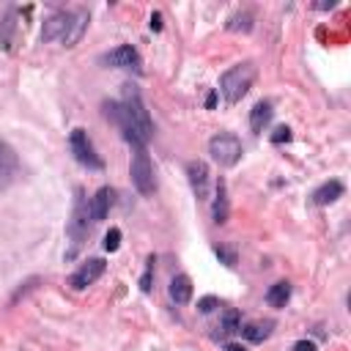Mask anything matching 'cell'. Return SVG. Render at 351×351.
<instances>
[{
	"label": "cell",
	"mask_w": 351,
	"mask_h": 351,
	"mask_svg": "<svg viewBox=\"0 0 351 351\" xmlns=\"http://www.w3.org/2000/svg\"><path fill=\"white\" fill-rule=\"evenodd\" d=\"M104 115L118 123L126 143H132L134 148H145L154 137V121L134 85H123V96L118 101H104Z\"/></svg>",
	"instance_id": "6da1fadb"
},
{
	"label": "cell",
	"mask_w": 351,
	"mask_h": 351,
	"mask_svg": "<svg viewBox=\"0 0 351 351\" xmlns=\"http://www.w3.org/2000/svg\"><path fill=\"white\" fill-rule=\"evenodd\" d=\"M90 14L88 8H74V11H55L44 19L41 27V41H60L63 47H74L82 33L88 30Z\"/></svg>",
	"instance_id": "7a4b0ae2"
},
{
	"label": "cell",
	"mask_w": 351,
	"mask_h": 351,
	"mask_svg": "<svg viewBox=\"0 0 351 351\" xmlns=\"http://www.w3.org/2000/svg\"><path fill=\"white\" fill-rule=\"evenodd\" d=\"M255 74H258V69H255L252 60H241V63L230 66V69L219 77V93H222V99H225L228 104H239V101L250 93V88H252V82H255Z\"/></svg>",
	"instance_id": "3957f363"
},
{
	"label": "cell",
	"mask_w": 351,
	"mask_h": 351,
	"mask_svg": "<svg viewBox=\"0 0 351 351\" xmlns=\"http://www.w3.org/2000/svg\"><path fill=\"white\" fill-rule=\"evenodd\" d=\"M90 211H88V197L82 192V186L74 189V208H71V219L66 225V236H69V250H66V261H74L77 252L82 250L88 230H90Z\"/></svg>",
	"instance_id": "277c9868"
},
{
	"label": "cell",
	"mask_w": 351,
	"mask_h": 351,
	"mask_svg": "<svg viewBox=\"0 0 351 351\" xmlns=\"http://www.w3.org/2000/svg\"><path fill=\"white\" fill-rule=\"evenodd\" d=\"M208 154L219 167H233V165H239V159L244 154V145H241V140L236 134L219 132V134H214L208 140Z\"/></svg>",
	"instance_id": "5b68a950"
},
{
	"label": "cell",
	"mask_w": 351,
	"mask_h": 351,
	"mask_svg": "<svg viewBox=\"0 0 351 351\" xmlns=\"http://www.w3.org/2000/svg\"><path fill=\"white\" fill-rule=\"evenodd\" d=\"M69 151H71V156H74L82 167H88V170H101V167H104V162H101V156L96 154V148H93L88 132L80 129V126L71 129V134H69Z\"/></svg>",
	"instance_id": "8992f818"
},
{
	"label": "cell",
	"mask_w": 351,
	"mask_h": 351,
	"mask_svg": "<svg viewBox=\"0 0 351 351\" xmlns=\"http://www.w3.org/2000/svg\"><path fill=\"white\" fill-rule=\"evenodd\" d=\"M132 184L140 195H151L156 189V176H154V162L148 156L145 148H134V156H132Z\"/></svg>",
	"instance_id": "52a82bcc"
},
{
	"label": "cell",
	"mask_w": 351,
	"mask_h": 351,
	"mask_svg": "<svg viewBox=\"0 0 351 351\" xmlns=\"http://www.w3.org/2000/svg\"><path fill=\"white\" fill-rule=\"evenodd\" d=\"M101 63H107L112 69H126V71H134V74L143 71V58L132 44H121V47L110 49L107 55H101Z\"/></svg>",
	"instance_id": "ba28073f"
},
{
	"label": "cell",
	"mask_w": 351,
	"mask_h": 351,
	"mask_svg": "<svg viewBox=\"0 0 351 351\" xmlns=\"http://www.w3.org/2000/svg\"><path fill=\"white\" fill-rule=\"evenodd\" d=\"M104 269H107V263L101 261V258H88L71 277H69V285L74 288V291H82V288H88V285H93L101 274H104Z\"/></svg>",
	"instance_id": "9c48e42d"
},
{
	"label": "cell",
	"mask_w": 351,
	"mask_h": 351,
	"mask_svg": "<svg viewBox=\"0 0 351 351\" xmlns=\"http://www.w3.org/2000/svg\"><path fill=\"white\" fill-rule=\"evenodd\" d=\"M186 178H189V186H192V192H195V197L197 200H206L208 197V165L203 162V159H189L186 162Z\"/></svg>",
	"instance_id": "30bf717a"
},
{
	"label": "cell",
	"mask_w": 351,
	"mask_h": 351,
	"mask_svg": "<svg viewBox=\"0 0 351 351\" xmlns=\"http://www.w3.org/2000/svg\"><path fill=\"white\" fill-rule=\"evenodd\" d=\"M19 178V156L16 151L0 137V189L11 186Z\"/></svg>",
	"instance_id": "8fae6325"
},
{
	"label": "cell",
	"mask_w": 351,
	"mask_h": 351,
	"mask_svg": "<svg viewBox=\"0 0 351 351\" xmlns=\"http://www.w3.org/2000/svg\"><path fill=\"white\" fill-rule=\"evenodd\" d=\"M112 203H115V192H112V186H99V189H96V195L88 200L90 222H101V219H107V214H110Z\"/></svg>",
	"instance_id": "7c38bea8"
},
{
	"label": "cell",
	"mask_w": 351,
	"mask_h": 351,
	"mask_svg": "<svg viewBox=\"0 0 351 351\" xmlns=\"http://www.w3.org/2000/svg\"><path fill=\"white\" fill-rule=\"evenodd\" d=\"M228 217H230L228 184H225V178L219 176V178L214 181V203H211V219H214L217 225H225V222H228Z\"/></svg>",
	"instance_id": "4fadbf2b"
},
{
	"label": "cell",
	"mask_w": 351,
	"mask_h": 351,
	"mask_svg": "<svg viewBox=\"0 0 351 351\" xmlns=\"http://www.w3.org/2000/svg\"><path fill=\"white\" fill-rule=\"evenodd\" d=\"M343 192H346L343 181L332 178V181H324V184H321L310 197H313V203H315V206H329V203H335L337 197H343Z\"/></svg>",
	"instance_id": "5bb4252c"
},
{
	"label": "cell",
	"mask_w": 351,
	"mask_h": 351,
	"mask_svg": "<svg viewBox=\"0 0 351 351\" xmlns=\"http://www.w3.org/2000/svg\"><path fill=\"white\" fill-rule=\"evenodd\" d=\"M271 115H274V110H271V101H269V99H261V101H258V104L250 110V129H252L255 134H261V132L269 126Z\"/></svg>",
	"instance_id": "9a60e30c"
},
{
	"label": "cell",
	"mask_w": 351,
	"mask_h": 351,
	"mask_svg": "<svg viewBox=\"0 0 351 351\" xmlns=\"http://www.w3.org/2000/svg\"><path fill=\"white\" fill-rule=\"evenodd\" d=\"M170 299L176 304H186L192 299V280L186 274H176L170 280Z\"/></svg>",
	"instance_id": "2e32d148"
},
{
	"label": "cell",
	"mask_w": 351,
	"mask_h": 351,
	"mask_svg": "<svg viewBox=\"0 0 351 351\" xmlns=\"http://www.w3.org/2000/svg\"><path fill=\"white\" fill-rule=\"evenodd\" d=\"M288 299H291V282L288 280H277L269 291H266V304L269 307H285L288 304Z\"/></svg>",
	"instance_id": "e0dca14e"
},
{
	"label": "cell",
	"mask_w": 351,
	"mask_h": 351,
	"mask_svg": "<svg viewBox=\"0 0 351 351\" xmlns=\"http://www.w3.org/2000/svg\"><path fill=\"white\" fill-rule=\"evenodd\" d=\"M217 329H219V332H217L219 340H225L228 335H236V332L241 329V313H239V310H228V313L222 315V324H219Z\"/></svg>",
	"instance_id": "ac0fdd59"
},
{
	"label": "cell",
	"mask_w": 351,
	"mask_h": 351,
	"mask_svg": "<svg viewBox=\"0 0 351 351\" xmlns=\"http://www.w3.org/2000/svg\"><path fill=\"white\" fill-rule=\"evenodd\" d=\"M225 27H228L230 33H250V30H252V14H250V11H236V14L225 22Z\"/></svg>",
	"instance_id": "d6986e66"
},
{
	"label": "cell",
	"mask_w": 351,
	"mask_h": 351,
	"mask_svg": "<svg viewBox=\"0 0 351 351\" xmlns=\"http://www.w3.org/2000/svg\"><path fill=\"white\" fill-rule=\"evenodd\" d=\"M269 329H271V324L266 321V324H244L239 332H241L250 343H263V340L269 337Z\"/></svg>",
	"instance_id": "ffe728a7"
},
{
	"label": "cell",
	"mask_w": 351,
	"mask_h": 351,
	"mask_svg": "<svg viewBox=\"0 0 351 351\" xmlns=\"http://www.w3.org/2000/svg\"><path fill=\"white\" fill-rule=\"evenodd\" d=\"M14 16H16V8H8L3 22H0V47L3 49H11V33H14Z\"/></svg>",
	"instance_id": "44dd1931"
},
{
	"label": "cell",
	"mask_w": 351,
	"mask_h": 351,
	"mask_svg": "<svg viewBox=\"0 0 351 351\" xmlns=\"http://www.w3.org/2000/svg\"><path fill=\"white\" fill-rule=\"evenodd\" d=\"M154 263H156V258H154V255H148V261H145V271H143V277H140V291H143V293H151V282H154Z\"/></svg>",
	"instance_id": "7402d4cb"
},
{
	"label": "cell",
	"mask_w": 351,
	"mask_h": 351,
	"mask_svg": "<svg viewBox=\"0 0 351 351\" xmlns=\"http://www.w3.org/2000/svg\"><path fill=\"white\" fill-rule=\"evenodd\" d=\"M118 247H121V228H110L104 233V250L107 252H115Z\"/></svg>",
	"instance_id": "603a6c76"
},
{
	"label": "cell",
	"mask_w": 351,
	"mask_h": 351,
	"mask_svg": "<svg viewBox=\"0 0 351 351\" xmlns=\"http://www.w3.org/2000/svg\"><path fill=\"white\" fill-rule=\"evenodd\" d=\"M214 255L225 263V266H236V250L233 247H225V244H219V247H214Z\"/></svg>",
	"instance_id": "cb8c5ba5"
},
{
	"label": "cell",
	"mask_w": 351,
	"mask_h": 351,
	"mask_svg": "<svg viewBox=\"0 0 351 351\" xmlns=\"http://www.w3.org/2000/svg\"><path fill=\"white\" fill-rule=\"evenodd\" d=\"M291 137H293V134H291L288 126H277L274 134H271V143H274V145H282V143H291Z\"/></svg>",
	"instance_id": "d4e9b609"
},
{
	"label": "cell",
	"mask_w": 351,
	"mask_h": 351,
	"mask_svg": "<svg viewBox=\"0 0 351 351\" xmlns=\"http://www.w3.org/2000/svg\"><path fill=\"white\" fill-rule=\"evenodd\" d=\"M214 307H219V299H217V296H203V299L197 302V310H200V313H211Z\"/></svg>",
	"instance_id": "484cf974"
},
{
	"label": "cell",
	"mask_w": 351,
	"mask_h": 351,
	"mask_svg": "<svg viewBox=\"0 0 351 351\" xmlns=\"http://www.w3.org/2000/svg\"><path fill=\"white\" fill-rule=\"evenodd\" d=\"M291 351H318V346H315L313 340L304 337V340H296V343L291 346Z\"/></svg>",
	"instance_id": "4316f807"
},
{
	"label": "cell",
	"mask_w": 351,
	"mask_h": 351,
	"mask_svg": "<svg viewBox=\"0 0 351 351\" xmlns=\"http://www.w3.org/2000/svg\"><path fill=\"white\" fill-rule=\"evenodd\" d=\"M148 25H151V30H156V33H159V30H162V14H159V11H154Z\"/></svg>",
	"instance_id": "83f0119b"
},
{
	"label": "cell",
	"mask_w": 351,
	"mask_h": 351,
	"mask_svg": "<svg viewBox=\"0 0 351 351\" xmlns=\"http://www.w3.org/2000/svg\"><path fill=\"white\" fill-rule=\"evenodd\" d=\"M337 3L335 0H329V3H315V8H321V11H329V8H335Z\"/></svg>",
	"instance_id": "f1b7e54d"
},
{
	"label": "cell",
	"mask_w": 351,
	"mask_h": 351,
	"mask_svg": "<svg viewBox=\"0 0 351 351\" xmlns=\"http://www.w3.org/2000/svg\"><path fill=\"white\" fill-rule=\"evenodd\" d=\"M225 351H247V348L239 346V343H225Z\"/></svg>",
	"instance_id": "f546056e"
},
{
	"label": "cell",
	"mask_w": 351,
	"mask_h": 351,
	"mask_svg": "<svg viewBox=\"0 0 351 351\" xmlns=\"http://www.w3.org/2000/svg\"><path fill=\"white\" fill-rule=\"evenodd\" d=\"M214 104H217V93H208V96H206V107H208V110H211V107H214Z\"/></svg>",
	"instance_id": "4dcf8cb0"
}]
</instances>
